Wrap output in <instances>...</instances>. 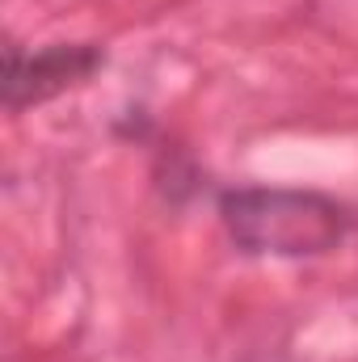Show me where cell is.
<instances>
[{"instance_id":"obj_1","label":"cell","mask_w":358,"mask_h":362,"mask_svg":"<svg viewBox=\"0 0 358 362\" xmlns=\"http://www.w3.org/2000/svg\"><path fill=\"white\" fill-rule=\"evenodd\" d=\"M219 219L249 257H321L354 232V211L321 189L236 185L219 194Z\"/></svg>"},{"instance_id":"obj_2","label":"cell","mask_w":358,"mask_h":362,"mask_svg":"<svg viewBox=\"0 0 358 362\" xmlns=\"http://www.w3.org/2000/svg\"><path fill=\"white\" fill-rule=\"evenodd\" d=\"M105 64V51L97 42H51L38 51L8 47L4 51V105L25 110L42 105L72 85H85L93 72Z\"/></svg>"}]
</instances>
